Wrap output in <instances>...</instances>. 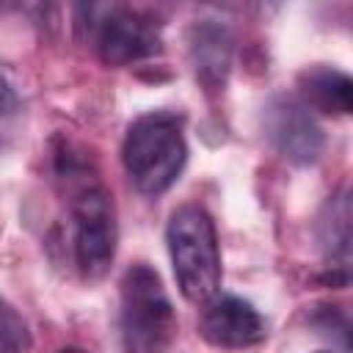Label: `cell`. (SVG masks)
<instances>
[{"label":"cell","instance_id":"obj_1","mask_svg":"<svg viewBox=\"0 0 353 353\" xmlns=\"http://www.w3.org/2000/svg\"><path fill=\"white\" fill-rule=\"evenodd\" d=\"M58 176L66 182L69 218H72V251L85 279H102L116 256V212L105 185L88 174L72 154L61 157Z\"/></svg>","mask_w":353,"mask_h":353},{"label":"cell","instance_id":"obj_7","mask_svg":"<svg viewBox=\"0 0 353 353\" xmlns=\"http://www.w3.org/2000/svg\"><path fill=\"white\" fill-rule=\"evenodd\" d=\"M199 334L215 347H251L265 339L262 314L243 298L221 295L204 303Z\"/></svg>","mask_w":353,"mask_h":353},{"label":"cell","instance_id":"obj_5","mask_svg":"<svg viewBox=\"0 0 353 353\" xmlns=\"http://www.w3.org/2000/svg\"><path fill=\"white\" fill-rule=\"evenodd\" d=\"M265 135L279 154L295 165H312L323 154V130L312 113L290 97H276L265 108Z\"/></svg>","mask_w":353,"mask_h":353},{"label":"cell","instance_id":"obj_11","mask_svg":"<svg viewBox=\"0 0 353 353\" xmlns=\"http://www.w3.org/2000/svg\"><path fill=\"white\" fill-rule=\"evenodd\" d=\"M33 345V336L28 331V323L22 314L0 298V353H28Z\"/></svg>","mask_w":353,"mask_h":353},{"label":"cell","instance_id":"obj_2","mask_svg":"<svg viewBox=\"0 0 353 353\" xmlns=\"http://www.w3.org/2000/svg\"><path fill=\"white\" fill-rule=\"evenodd\" d=\"M168 254L179 292L190 303H207L221 287V248L210 212L204 207H179L165 229Z\"/></svg>","mask_w":353,"mask_h":353},{"label":"cell","instance_id":"obj_13","mask_svg":"<svg viewBox=\"0 0 353 353\" xmlns=\"http://www.w3.org/2000/svg\"><path fill=\"white\" fill-rule=\"evenodd\" d=\"M58 353H85V350H80V347H63V350H58Z\"/></svg>","mask_w":353,"mask_h":353},{"label":"cell","instance_id":"obj_8","mask_svg":"<svg viewBox=\"0 0 353 353\" xmlns=\"http://www.w3.org/2000/svg\"><path fill=\"white\" fill-rule=\"evenodd\" d=\"M190 61L199 83L207 91H221L232 66V33L215 19L190 28Z\"/></svg>","mask_w":353,"mask_h":353},{"label":"cell","instance_id":"obj_9","mask_svg":"<svg viewBox=\"0 0 353 353\" xmlns=\"http://www.w3.org/2000/svg\"><path fill=\"white\" fill-rule=\"evenodd\" d=\"M301 97L309 108L328 113V116H345L353 108V80L334 69V66H309L298 74ZM303 105V108H306Z\"/></svg>","mask_w":353,"mask_h":353},{"label":"cell","instance_id":"obj_10","mask_svg":"<svg viewBox=\"0 0 353 353\" xmlns=\"http://www.w3.org/2000/svg\"><path fill=\"white\" fill-rule=\"evenodd\" d=\"M328 215L320 218V243L325 245L328 259H334L331 268H339L347 273V256H350V201L347 193H339L325 207Z\"/></svg>","mask_w":353,"mask_h":353},{"label":"cell","instance_id":"obj_6","mask_svg":"<svg viewBox=\"0 0 353 353\" xmlns=\"http://www.w3.org/2000/svg\"><path fill=\"white\" fill-rule=\"evenodd\" d=\"M97 50L108 66H127L160 52V39L138 11L110 8L97 25Z\"/></svg>","mask_w":353,"mask_h":353},{"label":"cell","instance_id":"obj_12","mask_svg":"<svg viewBox=\"0 0 353 353\" xmlns=\"http://www.w3.org/2000/svg\"><path fill=\"white\" fill-rule=\"evenodd\" d=\"M17 108V94H14V88H11V83L6 80V74L0 72V116H6V113H11Z\"/></svg>","mask_w":353,"mask_h":353},{"label":"cell","instance_id":"obj_3","mask_svg":"<svg viewBox=\"0 0 353 353\" xmlns=\"http://www.w3.org/2000/svg\"><path fill=\"white\" fill-rule=\"evenodd\" d=\"M121 160L141 193L157 196L168 190L179 179L188 160V143L176 116L146 113L135 119L127 130Z\"/></svg>","mask_w":353,"mask_h":353},{"label":"cell","instance_id":"obj_4","mask_svg":"<svg viewBox=\"0 0 353 353\" xmlns=\"http://www.w3.org/2000/svg\"><path fill=\"white\" fill-rule=\"evenodd\" d=\"M176 334V314L149 265H132L121 279V336L127 353H165Z\"/></svg>","mask_w":353,"mask_h":353}]
</instances>
